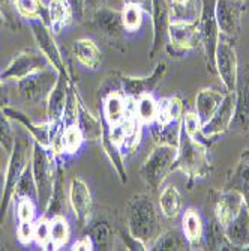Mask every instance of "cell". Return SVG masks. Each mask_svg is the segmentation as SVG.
Segmentation results:
<instances>
[{"mask_svg":"<svg viewBox=\"0 0 249 251\" xmlns=\"http://www.w3.org/2000/svg\"><path fill=\"white\" fill-rule=\"evenodd\" d=\"M224 100V94L213 89H203L197 94L195 98V115L198 116L201 125H204L212 119L218 107Z\"/></svg>","mask_w":249,"mask_h":251,"instance_id":"27","label":"cell"},{"mask_svg":"<svg viewBox=\"0 0 249 251\" xmlns=\"http://www.w3.org/2000/svg\"><path fill=\"white\" fill-rule=\"evenodd\" d=\"M102 119L108 124V126L117 125L126 115L128 100L117 90L108 94L102 100Z\"/></svg>","mask_w":249,"mask_h":251,"instance_id":"29","label":"cell"},{"mask_svg":"<svg viewBox=\"0 0 249 251\" xmlns=\"http://www.w3.org/2000/svg\"><path fill=\"white\" fill-rule=\"evenodd\" d=\"M123 5L125 3H134V5H138L144 9L146 14H150L152 11V0H122Z\"/></svg>","mask_w":249,"mask_h":251,"instance_id":"53","label":"cell"},{"mask_svg":"<svg viewBox=\"0 0 249 251\" xmlns=\"http://www.w3.org/2000/svg\"><path fill=\"white\" fill-rule=\"evenodd\" d=\"M203 241L206 242V247L209 250H236L230 241L225 236L224 227L219 224V221L213 217L207 227L204 229V235H203Z\"/></svg>","mask_w":249,"mask_h":251,"instance_id":"35","label":"cell"},{"mask_svg":"<svg viewBox=\"0 0 249 251\" xmlns=\"http://www.w3.org/2000/svg\"><path fill=\"white\" fill-rule=\"evenodd\" d=\"M236 108L230 129L249 135V65L239 68L236 84Z\"/></svg>","mask_w":249,"mask_h":251,"instance_id":"15","label":"cell"},{"mask_svg":"<svg viewBox=\"0 0 249 251\" xmlns=\"http://www.w3.org/2000/svg\"><path fill=\"white\" fill-rule=\"evenodd\" d=\"M14 143H15V131L11 125V119L8 118L3 107L0 105V146L5 149L8 156L14 148Z\"/></svg>","mask_w":249,"mask_h":251,"instance_id":"44","label":"cell"},{"mask_svg":"<svg viewBox=\"0 0 249 251\" xmlns=\"http://www.w3.org/2000/svg\"><path fill=\"white\" fill-rule=\"evenodd\" d=\"M69 224L65 215H56L50 218V236H51V247L54 250L62 248L69 241Z\"/></svg>","mask_w":249,"mask_h":251,"instance_id":"38","label":"cell"},{"mask_svg":"<svg viewBox=\"0 0 249 251\" xmlns=\"http://www.w3.org/2000/svg\"><path fill=\"white\" fill-rule=\"evenodd\" d=\"M93 241L95 248L98 250H110L113 245V238H114V232H113L111 226L107 221H98L89 229L87 233Z\"/></svg>","mask_w":249,"mask_h":251,"instance_id":"39","label":"cell"},{"mask_svg":"<svg viewBox=\"0 0 249 251\" xmlns=\"http://www.w3.org/2000/svg\"><path fill=\"white\" fill-rule=\"evenodd\" d=\"M122 12V23L123 27L128 33H134L137 32L141 25H143V15L146 14L144 9L138 5L134 3H125Z\"/></svg>","mask_w":249,"mask_h":251,"instance_id":"41","label":"cell"},{"mask_svg":"<svg viewBox=\"0 0 249 251\" xmlns=\"http://www.w3.org/2000/svg\"><path fill=\"white\" fill-rule=\"evenodd\" d=\"M57 77H59V73L53 66L47 68V70L33 73L17 81L18 95L21 97V100H24L26 102H32V104L47 101L51 89L54 87L57 81Z\"/></svg>","mask_w":249,"mask_h":251,"instance_id":"8","label":"cell"},{"mask_svg":"<svg viewBox=\"0 0 249 251\" xmlns=\"http://www.w3.org/2000/svg\"><path fill=\"white\" fill-rule=\"evenodd\" d=\"M71 250L72 251H87V250H95V245H93L92 238L89 235H84L71 245Z\"/></svg>","mask_w":249,"mask_h":251,"instance_id":"50","label":"cell"},{"mask_svg":"<svg viewBox=\"0 0 249 251\" xmlns=\"http://www.w3.org/2000/svg\"><path fill=\"white\" fill-rule=\"evenodd\" d=\"M90 20H92V25L96 29V32L105 41H108L111 45L122 44L126 30L123 27L120 11L102 6L90 14Z\"/></svg>","mask_w":249,"mask_h":251,"instance_id":"14","label":"cell"},{"mask_svg":"<svg viewBox=\"0 0 249 251\" xmlns=\"http://www.w3.org/2000/svg\"><path fill=\"white\" fill-rule=\"evenodd\" d=\"M68 199H69L71 209L75 215V220L84 226L87 224L93 209V200L90 190L81 177H72L69 188H68Z\"/></svg>","mask_w":249,"mask_h":251,"instance_id":"19","label":"cell"},{"mask_svg":"<svg viewBox=\"0 0 249 251\" xmlns=\"http://www.w3.org/2000/svg\"><path fill=\"white\" fill-rule=\"evenodd\" d=\"M3 110L11 121L20 124L23 128H26V131L29 132L33 142H38L39 145H42L45 148L50 146V124L48 122L47 124H35L26 113H23L21 110H17V108H12L9 105H5Z\"/></svg>","mask_w":249,"mask_h":251,"instance_id":"21","label":"cell"},{"mask_svg":"<svg viewBox=\"0 0 249 251\" xmlns=\"http://www.w3.org/2000/svg\"><path fill=\"white\" fill-rule=\"evenodd\" d=\"M177 158V148L170 145H156L144 164L140 169V176L144 184L156 191L173 172V164Z\"/></svg>","mask_w":249,"mask_h":251,"instance_id":"5","label":"cell"},{"mask_svg":"<svg viewBox=\"0 0 249 251\" xmlns=\"http://www.w3.org/2000/svg\"><path fill=\"white\" fill-rule=\"evenodd\" d=\"M182 230L189 241L191 250H195L203 242V235H204V226H203L201 217L195 209H186L182 218Z\"/></svg>","mask_w":249,"mask_h":251,"instance_id":"32","label":"cell"},{"mask_svg":"<svg viewBox=\"0 0 249 251\" xmlns=\"http://www.w3.org/2000/svg\"><path fill=\"white\" fill-rule=\"evenodd\" d=\"M201 122L198 119V116L195 115V113H186V115H183V121H182V128L183 131L191 137V139L194 140H201L204 142L207 139H204L201 134Z\"/></svg>","mask_w":249,"mask_h":251,"instance_id":"48","label":"cell"},{"mask_svg":"<svg viewBox=\"0 0 249 251\" xmlns=\"http://www.w3.org/2000/svg\"><path fill=\"white\" fill-rule=\"evenodd\" d=\"M3 187H5V172L2 170V167H0V197H2Z\"/></svg>","mask_w":249,"mask_h":251,"instance_id":"56","label":"cell"},{"mask_svg":"<svg viewBox=\"0 0 249 251\" xmlns=\"http://www.w3.org/2000/svg\"><path fill=\"white\" fill-rule=\"evenodd\" d=\"M167 73L165 62H158L153 73L147 77H128V75H119V86L120 94L128 98L137 101L143 95H149L158 87Z\"/></svg>","mask_w":249,"mask_h":251,"instance_id":"12","label":"cell"},{"mask_svg":"<svg viewBox=\"0 0 249 251\" xmlns=\"http://www.w3.org/2000/svg\"><path fill=\"white\" fill-rule=\"evenodd\" d=\"M215 3H216V0H201V9H200V17H198L201 49L206 56V66L212 74H216L215 53H216V47L221 38L216 17H215Z\"/></svg>","mask_w":249,"mask_h":251,"instance_id":"6","label":"cell"},{"mask_svg":"<svg viewBox=\"0 0 249 251\" xmlns=\"http://www.w3.org/2000/svg\"><path fill=\"white\" fill-rule=\"evenodd\" d=\"M152 23H153V41L149 57L153 59L158 51H161L167 45L168 26L173 20V9L167 0H152L150 11Z\"/></svg>","mask_w":249,"mask_h":251,"instance_id":"16","label":"cell"},{"mask_svg":"<svg viewBox=\"0 0 249 251\" xmlns=\"http://www.w3.org/2000/svg\"><path fill=\"white\" fill-rule=\"evenodd\" d=\"M75 21L72 8L68 0H50L48 3V26L53 33H60Z\"/></svg>","mask_w":249,"mask_h":251,"instance_id":"26","label":"cell"},{"mask_svg":"<svg viewBox=\"0 0 249 251\" xmlns=\"http://www.w3.org/2000/svg\"><path fill=\"white\" fill-rule=\"evenodd\" d=\"M215 71L227 92H236L239 63L234 45L227 38H219L215 53Z\"/></svg>","mask_w":249,"mask_h":251,"instance_id":"10","label":"cell"},{"mask_svg":"<svg viewBox=\"0 0 249 251\" xmlns=\"http://www.w3.org/2000/svg\"><path fill=\"white\" fill-rule=\"evenodd\" d=\"M225 188L237 190L243 196L245 204L249 209V149L242 152L239 163L227 177Z\"/></svg>","mask_w":249,"mask_h":251,"instance_id":"23","label":"cell"},{"mask_svg":"<svg viewBox=\"0 0 249 251\" xmlns=\"http://www.w3.org/2000/svg\"><path fill=\"white\" fill-rule=\"evenodd\" d=\"M84 137V142H96L102 137V119H98L78 95V110L75 122Z\"/></svg>","mask_w":249,"mask_h":251,"instance_id":"24","label":"cell"},{"mask_svg":"<svg viewBox=\"0 0 249 251\" xmlns=\"http://www.w3.org/2000/svg\"><path fill=\"white\" fill-rule=\"evenodd\" d=\"M27 21H29V27L32 30V35L35 38V42L38 45L39 51L48 59L50 65L59 74H66L71 77L68 65L65 62V57L62 56V51L54 39V33L51 32L50 26L39 18H33Z\"/></svg>","mask_w":249,"mask_h":251,"instance_id":"9","label":"cell"},{"mask_svg":"<svg viewBox=\"0 0 249 251\" xmlns=\"http://www.w3.org/2000/svg\"><path fill=\"white\" fill-rule=\"evenodd\" d=\"M245 2L237 0H216L215 17L219 33L230 41H234L240 35L242 14L245 11Z\"/></svg>","mask_w":249,"mask_h":251,"instance_id":"13","label":"cell"},{"mask_svg":"<svg viewBox=\"0 0 249 251\" xmlns=\"http://www.w3.org/2000/svg\"><path fill=\"white\" fill-rule=\"evenodd\" d=\"M191 0H173V6L171 9H185L189 5Z\"/></svg>","mask_w":249,"mask_h":251,"instance_id":"55","label":"cell"},{"mask_svg":"<svg viewBox=\"0 0 249 251\" xmlns=\"http://www.w3.org/2000/svg\"><path fill=\"white\" fill-rule=\"evenodd\" d=\"M126 224L128 232L141 241L147 250L150 244L161 235V217L153 200L147 194H135L126 203Z\"/></svg>","mask_w":249,"mask_h":251,"instance_id":"1","label":"cell"},{"mask_svg":"<svg viewBox=\"0 0 249 251\" xmlns=\"http://www.w3.org/2000/svg\"><path fill=\"white\" fill-rule=\"evenodd\" d=\"M33 241L44 250L51 247V236H50V220L45 217H39L35 220L33 227Z\"/></svg>","mask_w":249,"mask_h":251,"instance_id":"46","label":"cell"},{"mask_svg":"<svg viewBox=\"0 0 249 251\" xmlns=\"http://www.w3.org/2000/svg\"><path fill=\"white\" fill-rule=\"evenodd\" d=\"M0 17L12 29H20V14L15 9V0H0Z\"/></svg>","mask_w":249,"mask_h":251,"instance_id":"47","label":"cell"},{"mask_svg":"<svg viewBox=\"0 0 249 251\" xmlns=\"http://www.w3.org/2000/svg\"><path fill=\"white\" fill-rule=\"evenodd\" d=\"M183 119V104L177 97L164 98L158 102V115L155 122L158 124H168L173 121Z\"/></svg>","mask_w":249,"mask_h":251,"instance_id":"34","label":"cell"},{"mask_svg":"<svg viewBox=\"0 0 249 251\" xmlns=\"http://www.w3.org/2000/svg\"><path fill=\"white\" fill-rule=\"evenodd\" d=\"M180 170L189 180L206 177L212 172V161L209 156V146L206 142L194 140L183 131L180 134L177 146V158L173 164V172Z\"/></svg>","mask_w":249,"mask_h":251,"instance_id":"2","label":"cell"},{"mask_svg":"<svg viewBox=\"0 0 249 251\" xmlns=\"http://www.w3.org/2000/svg\"><path fill=\"white\" fill-rule=\"evenodd\" d=\"M225 236L236 250H243L249 244V209L245 206L224 227Z\"/></svg>","mask_w":249,"mask_h":251,"instance_id":"22","label":"cell"},{"mask_svg":"<svg viewBox=\"0 0 249 251\" xmlns=\"http://www.w3.org/2000/svg\"><path fill=\"white\" fill-rule=\"evenodd\" d=\"M105 2L107 0H86V14H92L93 11L105 6Z\"/></svg>","mask_w":249,"mask_h":251,"instance_id":"52","label":"cell"},{"mask_svg":"<svg viewBox=\"0 0 249 251\" xmlns=\"http://www.w3.org/2000/svg\"><path fill=\"white\" fill-rule=\"evenodd\" d=\"M50 62L41 51H33V50H24L18 53L11 63L0 73L2 80H21L33 73L42 71L50 68Z\"/></svg>","mask_w":249,"mask_h":251,"instance_id":"11","label":"cell"},{"mask_svg":"<svg viewBox=\"0 0 249 251\" xmlns=\"http://www.w3.org/2000/svg\"><path fill=\"white\" fill-rule=\"evenodd\" d=\"M33 227H35V221L30 223H18L17 227V238L21 244H30L33 241Z\"/></svg>","mask_w":249,"mask_h":251,"instance_id":"49","label":"cell"},{"mask_svg":"<svg viewBox=\"0 0 249 251\" xmlns=\"http://www.w3.org/2000/svg\"><path fill=\"white\" fill-rule=\"evenodd\" d=\"M237 2H248V0H237Z\"/></svg>","mask_w":249,"mask_h":251,"instance_id":"57","label":"cell"},{"mask_svg":"<svg viewBox=\"0 0 249 251\" xmlns=\"http://www.w3.org/2000/svg\"><path fill=\"white\" fill-rule=\"evenodd\" d=\"M0 105H2V107L8 105V95H6V90H5V84H3L2 77H0Z\"/></svg>","mask_w":249,"mask_h":251,"instance_id":"54","label":"cell"},{"mask_svg":"<svg viewBox=\"0 0 249 251\" xmlns=\"http://www.w3.org/2000/svg\"><path fill=\"white\" fill-rule=\"evenodd\" d=\"M182 121H173L168 124H158V122L150 124L156 145H170L177 148L180 134H182Z\"/></svg>","mask_w":249,"mask_h":251,"instance_id":"33","label":"cell"},{"mask_svg":"<svg viewBox=\"0 0 249 251\" xmlns=\"http://www.w3.org/2000/svg\"><path fill=\"white\" fill-rule=\"evenodd\" d=\"M15 208H17V217L18 223H30L36 218L38 204L30 197H18L15 199Z\"/></svg>","mask_w":249,"mask_h":251,"instance_id":"45","label":"cell"},{"mask_svg":"<svg viewBox=\"0 0 249 251\" xmlns=\"http://www.w3.org/2000/svg\"><path fill=\"white\" fill-rule=\"evenodd\" d=\"M30 135H17L15 134V143L14 148L8 156L6 163V172H5V187L2 197H0V224L3 223L9 203L14 199L15 187L18 180L26 170V167L30 164L32 159V148H33V140H30Z\"/></svg>","mask_w":249,"mask_h":251,"instance_id":"3","label":"cell"},{"mask_svg":"<svg viewBox=\"0 0 249 251\" xmlns=\"http://www.w3.org/2000/svg\"><path fill=\"white\" fill-rule=\"evenodd\" d=\"M101 142H102V148H104L105 153L108 155L113 167L116 169L120 180L123 182V184H126L128 177H126V169H125L123 155H122V152L119 149V145L114 140H113L111 132H110V126H108V124L104 119H102V137H101Z\"/></svg>","mask_w":249,"mask_h":251,"instance_id":"31","label":"cell"},{"mask_svg":"<svg viewBox=\"0 0 249 251\" xmlns=\"http://www.w3.org/2000/svg\"><path fill=\"white\" fill-rule=\"evenodd\" d=\"M135 115L141 125H150L155 122L158 115V102L152 98V95H143L135 101Z\"/></svg>","mask_w":249,"mask_h":251,"instance_id":"40","label":"cell"},{"mask_svg":"<svg viewBox=\"0 0 249 251\" xmlns=\"http://www.w3.org/2000/svg\"><path fill=\"white\" fill-rule=\"evenodd\" d=\"M84 142V137L77 124L65 126L62 135V153H75Z\"/></svg>","mask_w":249,"mask_h":251,"instance_id":"42","label":"cell"},{"mask_svg":"<svg viewBox=\"0 0 249 251\" xmlns=\"http://www.w3.org/2000/svg\"><path fill=\"white\" fill-rule=\"evenodd\" d=\"M201 47L198 18L182 20L173 18L168 26V36L165 49L171 56L183 54L189 50Z\"/></svg>","mask_w":249,"mask_h":251,"instance_id":"7","label":"cell"},{"mask_svg":"<svg viewBox=\"0 0 249 251\" xmlns=\"http://www.w3.org/2000/svg\"><path fill=\"white\" fill-rule=\"evenodd\" d=\"M0 21H2V17H0Z\"/></svg>","mask_w":249,"mask_h":251,"instance_id":"58","label":"cell"},{"mask_svg":"<svg viewBox=\"0 0 249 251\" xmlns=\"http://www.w3.org/2000/svg\"><path fill=\"white\" fill-rule=\"evenodd\" d=\"M72 51L75 59L89 70H98L102 63V56L98 45L89 38H80L72 44Z\"/></svg>","mask_w":249,"mask_h":251,"instance_id":"28","label":"cell"},{"mask_svg":"<svg viewBox=\"0 0 249 251\" xmlns=\"http://www.w3.org/2000/svg\"><path fill=\"white\" fill-rule=\"evenodd\" d=\"M72 8L75 21H81L86 17V0H68Z\"/></svg>","mask_w":249,"mask_h":251,"instance_id":"51","label":"cell"},{"mask_svg":"<svg viewBox=\"0 0 249 251\" xmlns=\"http://www.w3.org/2000/svg\"><path fill=\"white\" fill-rule=\"evenodd\" d=\"M30 166H32L35 184H36L38 211L42 215L45 209H47L51 194H53V187H54L57 167H59L57 156L48 148L39 145L38 142H33Z\"/></svg>","mask_w":249,"mask_h":251,"instance_id":"4","label":"cell"},{"mask_svg":"<svg viewBox=\"0 0 249 251\" xmlns=\"http://www.w3.org/2000/svg\"><path fill=\"white\" fill-rule=\"evenodd\" d=\"M18 197H30L35 201L38 200V194H36V184L33 179V173H32V166L29 164L26 167V170L23 172L18 184L15 187V193H14V199ZM38 204V203H36Z\"/></svg>","mask_w":249,"mask_h":251,"instance_id":"43","label":"cell"},{"mask_svg":"<svg viewBox=\"0 0 249 251\" xmlns=\"http://www.w3.org/2000/svg\"><path fill=\"white\" fill-rule=\"evenodd\" d=\"M234 108H236V94L227 92L224 95V100L221 105L218 107L216 113L212 116V119L201 126L203 137L209 140L216 135H221L230 131L231 122L234 118Z\"/></svg>","mask_w":249,"mask_h":251,"instance_id":"17","label":"cell"},{"mask_svg":"<svg viewBox=\"0 0 249 251\" xmlns=\"http://www.w3.org/2000/svg\"><path fill=\"white\" fill-rule=\"evenodd\" d=\"M15 9L21 18H39L48 25V6H45L42 0H15Z\"/></svg>","mask_w":249,"mask_h":251,"instance_id":"37","label":"cell"},{"mask_svg":"<svg viewBox=\"0 0 249 251\" xmlns=\"http://www.w3.org/2000/svg\"><path fill=\"white\" fill-rule=\"evenodd\" d=\"M68 201H69V199H68V193H66L65 169H63L62 164H59L56 180H54V187H53V194H51L50 203H48L47 209H45V212L42 214V217L50 220V218H53L56 215H65Z\"/></svg>","mask_w":249,"mask_h":251,"instance_id":"25","label":"cell"},{"mask_svg":"<svg viewBox=\"0 0 249 251\" xmlns=\"http://www.w3.org/2000/svg\"><path fill=\"white\" fill-rule=\"evenodd\" d=\"M248 2H249V0H248Z\"/></svg>","mask_w":249,"mask_h":251,"instance_id":"59","label":"cell"},{"mask_svg":"<svg viewBox=\"0 0 249 251\" xmlns=\"http://www.w3.org/2000/svg\"><path fill=\"white\" fill-rule=\"evenodd\" d=\"M213 217L219 221L222 227L227 226L245 206L243 196L237 190L224 188L213 193Z\"/></svg>","mask_w":249,"mask_h":251,"instance_id":"18","label":"cell"},{"mask_svg":"<svg viewBox=\"0 0 249 251\" xmlns=\"http://www.w3.org/2000/svg\"><path fill=\"white\" fill-rule=\"evenodd\" d=\"M71 80H72V77H69V75L59 74L57 81L47 98V121H48V124L62 122Z\"/></svg>","mask_w":249,"mask_h":251,"instance_id":"20","label":"cell"},{"mask_svg":"<svg viewBox=\"0 0 249 251\" xmlns=\"http://www.w3.org/2000/svg\"><path fill=\"white\" fill-rule=\"evenodd\" d=\"M149 250L185 251V250H191V245L182 229H168L165 232H161V235L150 244Z\"/></svg>","mask_w":249,"mask_h":251,"instance_id":"30","label":"cell"},{"mask_svg":"<svg viewBox=\"0 0 249 251\" xmlns=\"http://www.w3.org/2000/svg\"><path fill=\"white\" fill-rule=\"evenodd\" d=\"M161 214L167 218H176L182 212V196L176 187H165L159 196Z\"/></svg>","mask_w":249,"mask_h":251,"instance_id":"36","label":"cell"}]
</instances>
